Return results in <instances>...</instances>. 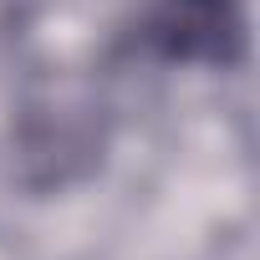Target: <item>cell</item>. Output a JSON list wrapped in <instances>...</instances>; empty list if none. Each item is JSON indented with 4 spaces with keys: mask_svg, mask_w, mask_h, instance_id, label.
<instances>
[{
    "mask_svg": "<svg viewBox=\"0 0 260 260\" xmlns=\"http://www.w3.org/2000/svg\"><path fill=\"white\" fill-rule=\"evenodd\" d=\"M138 41L158 61L235 67L245 56V11L240 0H153Z\"/></svg>",
    "mask_w": 260,
    "mask_h": 260,
    "instance_id": "6da1fadb",
    "label": "cell"
}]
</instances>
